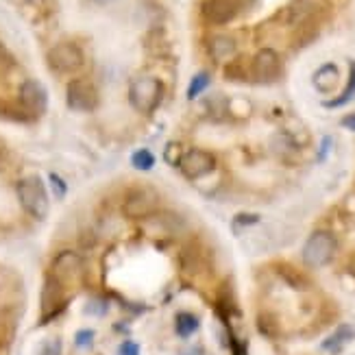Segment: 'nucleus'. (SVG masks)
<instances>
[{
    "label": "nucleus",
    "mask_w": 355,
    "mask_h": 355,
    "mask_svg": "<svg viewBox=\"0 0 355 355\" xmlns=\"http://www.w3.org/2000/svg\"><path fill=\"white\" fill-rule=\"evenodd\" d=\"M18 200L35 220H44L49 216V192L40 177H26L18 183Z\"/></svg>",
    "instance_id": "f257e3e1"
},
{
    "label": "nucleus",
    "mask_w": 355,
    "mask_h": 355,
    "mask_svg": "<svg viewBox=\"0 0 355 355\" xmlns=\"http://www.w3.org/2000/svg\"><path fill=\"white\" fill-rule=\"evenodd\" d=\"M164 94V85L155 76H137L129 87V101L140 114L155 112Z\"/></svg>",
    "instance_id": "f03ea898"
},
{
    "label": "nucleus",
    "mask_w": 355,
    "mask_h": 355,
    "mask_svg": "<svg viewBox=\"0 0 355 355\" xmlns=\"http://www.w3.org/2000/svg\"><path fill=\"white\" fill-rule=\"evenodd\" d=\"M336 253V238L329 231H316L303 246V261L312 268H320L331 261Z\"/></svg>",
    "instance_id": "7ed1b4c3"
},
{
    "label": "nucleus",
    "mask_w": 355,
    "mask_h": 355,
    "mask_svg": "<svg viewBox=\"0 0 355 355\" xmlns=\"http://www.w3.org/2000/svg\"><path fill=\"white\" fill-rule=\"evenodd\" d=\"M46 59H49V66L55 72H61V74L76 72L83 66V61H85L83 59V51L76 44H70V42H61V44L53 46Z\"/></svg>",
    "instance_id": "20e7f679"
},
{
    "label": "nucleus",
    "mask_w": 355,
    "mask_h": 355,
    "mask_svg": "<svg viewBox=\"0 0 355 355\" xmlns=\"http://www.w3.org/2000/svg\"><path fill=\"white\" fill-rule=\"evenodd\" d=\"M66 101L74 112H94L98 105V92L87 79H74L68 83Z\"/></svg>",
    "instance_id": "39448f33"
},
{
    "label": "nucleus",
    "mask_w": 355,
    "mask_h": 355,
    "mask_svg": "<svg viewBox=\"0 0 355 355\" xmlns=\"http://www.w3.org/2000/svg\"><path fill=\"white\" fill-rule=\"evenodd\" d=\"M157 203H159L157 194L153 192V190H133L125 198L122 211H125L127 218L140 220V218H148V216L157 209Z\"/></svg>",
    "instance_id": "423d86ee"
},
{
    "label": "nucleus",
    "mask_w": 355,
    "mask_h": 355,
    "mask_svg": "<svg viewBox=\"0 0 355 355\" xmlns=\"http://www.w3.org/2000/svg\"><path fill=\"white\" fill-rule=\"evenodd\" d=\"M181 173L188 177V179H198V177H205L209 175L214 168H216V159L211 153L207 150H200V148H192L188 153H183V157L179 162Z\"/></svg>",
    "instance_id": "0eeeda50"
},
{
    "label": "nucleus",
    "mask_w": 355,
    "mask_h": 355,
    "mask_svg": "<svg viewBox=\"0 0 355 355\" xmlns=\"http://www.w3.org/2000/svg\"><path fill=\"white\" fill-rule=\"evenodd\" d=\"M282 72V59L272 49H261L253 57V76L259 83L275 81Z\"/></svg>",
    "instance_id": "6e6552de"
},
{
    "label": "nucleus",
    "mask_w": 355,
    "mask_h": 355,
    "mask_svg": "<svg viewBox=\"0 0 355 355\" xmlns=\"http://www.w3.org/2000/svg\"><path fill=\"white\" fill-rule=\"evenodd\" d=\"M83 272V261L81 257L72 253V251H64L59 253L57 259L53 261V277L64 286V284H72L81 277Z\"/></svg>",
    "instance_id": "1a4fd4ad"
},
{
    "label": "nucleus",
    "mask_w": 355,
    "mask_h": 355,
    "mask_svg": "<svg viewBox=\"0 0 355 355\" xmlns=\"http://www.w3.org/2000/svg\"><path fill=\"white\" fill-rule=\"evenodd\" d=\"M20 103L24 105L26 112L40 116L49 107V92H46V87L40 81L28 79L20 85Z\"/></svg>",
    "instance_id": "9d476101"
},
{
    "label": "nucleus",
    "mask_w": 355,
    "mask_h": 355,
    "mask_svg": "<svg viewBox=\"0 0 355 355\" xmlns=\"http://www.w3.org/2000/svg\"><path fill=\"white\" fill-rule=\"evenodd\" d=\"M240 13V7L236 0H205L203 3V15L211 24H227Z\"/></svg>",
    "instance_id": "9b49d317"
},
{
    "label": "nucleus",
    "mask_w": 355,
    "mask_h": 355,
    "mask_svg": "<svg viewBox=\"0 0 355 355\" xmlns=\"http://www.w3.org/2000/svg\"><path fill=\"white\" fill-rule=\"evenodd\" d=\"M61 305H64V286H61L55 277L51 275L49 279L44 284V292H42V312L44 318H51L55 316Z\"/></svg>",
    "instance_id": "f8f14e48"
},
{
    "label": "nucleus",
    "mask_w": 355,
    "mask_h": 355,
    "mask_svg": "<svg viewBox=\"0 0 355 355\" xmlns=\"http://www.w3.org/2000/svg\"><path fill=\"white\" fill-rule=\"evenodd\" d=\"M207 51L211 55L214 61H229L231 57L236 55L238 46H236V40L229 37V35H214L207 44Z\"/></svg>",
    "instance_id": "ddd939ff"
},
{
    "label": "nucleus",
    "mask_w": 355,
    "mask_h": 355,
    "mask_svg": "<svg viewBox=\"0 0 355 355\" xmlns=\"http://www.w3.org/2000/svg\"><path fill=\"white\" fill-rule=\"evenodd\" d=\"M351 338H353V327L343 325L340 329H336L325 343H322V349L329 351V353H338V351H340L351 340Z\"/></svg>",
    "instance_id": "4468645a"
},
{
    "label": "nucleus",
    "mask_w": 355,
    "mask_h": 355,
    "mask_svg": "<svg viewBox=\"0 0 355 355\" xmlns=\"http://www.w3.org/2000/svg\"><path fill=\"white\" fill-rule=\"evenodd\" d=\"M338 83V68L327 64V66H322L316 74H314V85L320 89V92H329L334 89Z\"/></svg>",
    "instance_id": "2eb2a0df"
},
{
    "label": "nucleus",
    "mask_w": 355,
    "mask_h": 355,
    "mask_svg": "<svg viewBox=\"0 0 355 355\" xmlns=\"http://www.w3.org/2000/svg\"><path fill=\"white\" fill-rule=\"evenodd\" d=\"M175 327H177V334L183 336V338H188L192 336L196 329H198V318L190 312H181L175 320Z\"/></svg>",
    "instance_id": "dca6fc26"
},
{
    "label": "nucleus",
    "mask_w": 355,
    "mask_h": 355,
    "mask_svg": "<svg viewBox=\"0 0 355 355\" xmlns=\"http://www.w3.org/2000/svg\"><path fill=\"white\" fill-rule=\"evenodd\" d=\"M355 96V64H351V76H349V83L345 87V92L336 101H327L325 107H340V105H347L351 98Z\"/></svg>",
    "instance_id": "f3484780"
},
{
    "label": "nucleus",
    "mask_w": 355,
    "mask_h": 355,
    "mask_svg": "<svg viewBox=\"0 0 355 355\" xmlns=\"http://www.w3.org/2000/svg\"><path fill=\"white\" fill-rule=\"evenodd\" d=\"M131 164L137 168V171H150V168L155 166V157H153V153H150V150L140 148V150H135V153H133Z\"/></svg>",
    "instance_id": "a211bd4d"
},
{
    "label": "nucleus",
    "mask_w": 355,
    "mask_h": 355,
    "mask_svg": "<svg viewBox=\"0 0 355 355\" xmlns=\"http://www.w3.org/2000/svg\"><path fill=\"white\" fill-rule=\"evenodd\" d=\"M209 87V74L207 72H198L194 79H192V83H190V89H188V98L190 101H194L196 96H200L203 92Z\"/></svg>",
    "instance_id": "6ab92c4d"
},
{
    "label": "nucleus",
    "mask_w": 355,
    "mask_h": 355,
    "mask_svg": "<svg viewBox=\"0 0 355 355\" xmlns=\"http://www.w3.org/2000/svg\"><path fill=\"white\" fill-rule=\"evenodd\" d=\"M118 355H140V347H137V343H122Z\"/></svg>",
    "instance_id": "aec40b11"
},
{
    "label": "nucleus",
    "mask_w": 355,
    "mask_h": 355,
    "mask_svg": "<svg viewBox=\"0 0 355 355\" xmlns=\"http://www.w3.org/2000/svg\"><path fill=\"white\" fill-rule=\"evenodd\" d=\"M92 340H94V334H92L89 329H83V331L76 334V345L79 347H87Z\"/></svg>",
    "instance_id": "412c9836"
},
{
    "label": "nucleus",
    "mask_w": 355,
    "mask_h": 355,
    "mask_svg": "<svg viewBox=\"0 0 355 355\" xmlns=\"http://www.w3.org/2000/svg\"><path fill=\"white\" fill-rule=\"evenodd\" d=\"M42 355H61V349H59V340H51L42 349Z\"/></svg>",
    "instance_id": "4be33fe9"
},
{
    "label": "nucleus",
    "mask_w": 355,
    "mask_h": 355,
    "mask_svg": "<svg viewBox=\"0 0 355 355\" xmlns=\"http://www.w3.org/2000/svg\"><path fill=\"white\" fill-rule=\"evenodd\" d=\"M51 181H53V185H55V192H57V196H64V194H66V183L61 181L57 175H51Z\"/></svg>",
    "instance_id": "5701e85b"
},
{
    "label": "nucleus",
    "mask_w": 355,
    "mask_h": 355,
    "mask_svg": "<svg viewBox=\"0 0 355 355\" xmlns=\"http://www.w3.org/2000/svg\"><path fill=\"white\" fill-rule=\"evenodd\" d=\"M343 127H347V129L355 131V114H351V116L343 118Z\"/></svg>",
    "instance_id": "b1692460"
},
{
    "label": "nucleus",
    "mask_w": 355,
    "mask_h": 355,
    "mask_svg": "<svg viewBox=\"0 0 355 355\" xmlns=\"http://www.w3.org/2000/svg\"><path fill=\"white\" fill-rule=\"evenodd\" d=\"M236 3H238L240 9H246V7H251V5L255 3V0H236Z\"/></svg>",
    "instance_id": "393cba45"
},
{
    "label": "nucleus",
    "mask_w": 355,
    "mask_h": 355,
    "mask_svg": "<svg viewBox=\"0 0 355 355\" xmlns=\"http://www.w3.org/2000/svg\"><path fill=\"white\" fill-rule=\"evenodd\" d=\"M351 272H353V277H355V257L351 259Z\"/></svg>",
    "instance_id": "a878e982"
},
{
    "label": "nucleus",
    "mask_w": 355,
    "mask_h": 355,
    "mask_svg": "<svg viewBox=\"0 0 355 355\" xmlns=\"http://www.w3.org/2000/svg\"><path fill=\"white\" fill-rule=\"evenodd\" d=\"M96 3H110V0H96Z\"/></svg>",
    "instance_id": "bb28decb"
}]
</instances>
